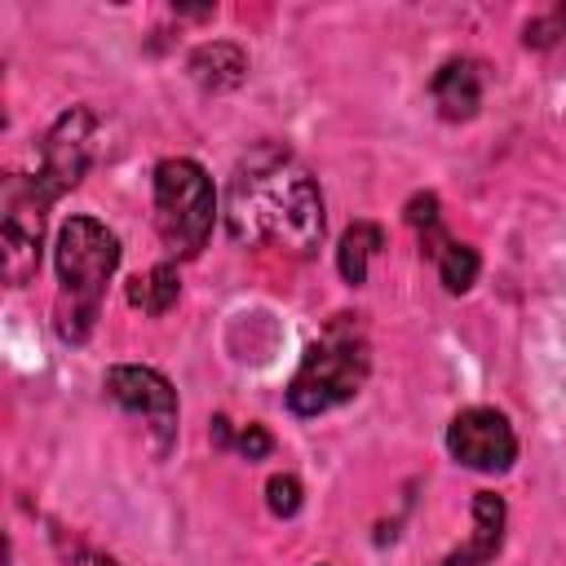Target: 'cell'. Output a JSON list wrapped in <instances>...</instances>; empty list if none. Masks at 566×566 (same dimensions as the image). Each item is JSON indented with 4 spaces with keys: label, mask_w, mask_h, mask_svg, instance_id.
<instances>
[{
    "label": "cell",
    "mask_w": 566,
    "mask_h": 566,
    "mask_svg": "<svg viewBox=\"0 0 566 566\" xmlns=\"http://www.w3.org/2000/svg\"><path fill=\"white\" fill-rule=\"evenodd\" d=\"M226 226L234 243H270L292 256H310L323 239L318 181L287 146L261 142L230 172Z\"/></svg>",
    "instance_id": "cell-1"
},
{
    "label": "cell",
    "mask_w": 566,
    "mask_h": 566,
    "mask_svg": "<svg viewBox=\"0 0 566 566\" xmlns=\"http://www.w3.org/2000/svg\"><path fill=\"white\" fill-rule=\"evenodd\" d=\"M53 261H57V283H62L57 287V310H53L57 314V336L80 345L97 323L106 279L119 265V239L93 217H66L62 230H57Z\"/></svg>",
    "instance_id": "cell-2"
},
{
    "label": "cell",
    "mask_w": 566,
    "mask_h": 566,
    "mask_svg": "<svg viewBox=\"0 0 566 566\" xmlns=\"http://www.w3.org/2000/svg\"><path fill=\"white\" fill-rule=\"evenodd\" d=\"M371 371V349L354 314H336L323 336L305 349L292 385H287V411L292 416H323L340 402H349Z\"/></svg>",
    "instance_id": "cell-3"
},
{
    "label": "cell",
    "mask_w": 566,
    "mask_h": 566,
    "mask_svg": "<svg viewBox=\"0 0 566 566\" xmlns=\"http://www.w3.org/2000/svg\"><path fill=\"white\" fill-rule=\"evenodd\" d=\"M212 217H217V195H212V177L203 172V164L186 155L159 159L155 164V230L164 248L172 256H195L212 234Z\"/></svg>",
    "instance_id": "cell-4"
},
{
    "label": "cell",
    "mask_w": 566,
    "mask_h": 566,
    "mask_svg": "<svg viewBox=\"0 0 566 566\" xmlns=\"http://www.w3.org/2000/svg\"><path fill=\"white\" fill-rule=\"evenodd\" d=\"M44 208L49 199L31 186V177L4 181V217H0V270L9 287H22L40 270V243H44Z\"/></svg>",
    "instance_id": "cell-5"
},
{
    "label": "cell",
    "mask_w": 566,
    "mask_h": 566,
    "mask_svg": "<svg viewBox=\"0 0 566 566\" xmlns=\"http://www.w3.org/2000/svg\"><path fill=\"white\" fill-rule=\"evenodd\" d=\"M88 150H93V111H88V106L62 111L57 124L49 128L44 146H40V168H35L31 186L53 203L57 195H66V190L84 177Z\"/></svg>",
    "instance_id": "cell-6"
},
{
    "label": "cell",
    "mask_w": 566,
    "mask_h": 566,
    "mask_svg": "<svg viewBox=\"0 0 566 566\" xmlns=\"http://www.w3.org/2000/svg\"><path fill=\"white\" fill-rule=\"evenodd\" d=\"M447 451L455 464L478 473H504L517 460V438L504 411L495 407H464L447 424Z\"/></svg>",
    "instance_id": "cell-7"
},
{
    "label": "cell",
    "mask_w": 566,
    "mask_h": 566,
    "mask_svg": "<svg viewBox=\"0 0 566 566\" xmlns=\"http://www.w3.org/2000/svg\"><path fill=\"white\" fill-rule=\"evenodd\" d=\"M106 398L119 402L133 416H146L150 429L159 433V447L172 438V429H177V389L168 385L164 371L137 367V363H119V367L106 371Z\"/></svg>",
    "instance_id": "cell-8"
},
{
    "label": "cell",
    "mask_w": 566,
    "mask_h": 566,
    "mask_svg": "<svg viewBox=\"0 0 566 566\" xmlns=\"http://www.w3.org/2000/svg\"><path fill=\"white\" fill-rule=\"evenodd\" d=\"M429 93H433V106L442 119H451V124L473 119L482 106V66L473 57H451L438 66Z\"/></svg>",
    "instance_id": "cell-9"
},
{
    "label": "cell",
    "mask_w": 566,
    "mask_h": 566,
    "mask_svg": "<svg viewBox=\"0 0 566 566\" xmlns=\"http://www.w3.org/2000/svg\"><path fill=\"white\" fill-rule=\"evenodd\" d=\"M504 522H509V509L495 491H478L473 495V535L464 548L447 553L442 566H486L495 562L500 544H504Z\"/></svg>",
    "instance_id": "cell-10"
},
{
    "label": "cell",
    "mask_w": 566,
    "mask_h": 566,
    "mask_svg": "<svg viewBox=\"0 0 566 566\" xmlns=\"http://www.w3.org/2000/svg\"><path fill=\"white\" fill-rule=\"evenodd\" d=\"M186 71H190V80H195L203 93H230V88H239L243 75H248V53H243L239 44H230V40H212V44H199V49L190 53Z\"/></svg>",
    "instance_id": "cell-11"
},
{
    "label": "cell",
    "mask_w": 566,
    "mask_h": 566,
    "mask_svg": "<svg viewBox=\"0 0 566 566\" xmlns=\"http://www.w3.org/2000/svg\"><path fill=\"white\" fill-rule=\"evenodd\" d=\"M380 243H385V234H380V226H371V221H354V226L340 234V243H336V270H340V279H345L349 287H363V283H367V265H371V256L380 252Z\"/></svg>",
    "instance_id": "cell-12"
},
{
    "label": "cell",
    "mask_w": 566,
    "mask_h": 566,
    "mask_svg": "<svg viewBox=\"0 0 566 566\" xmlns=\"http://www.w3.org/2000/svg\"><path fill=\"white\" fill-rule=\"evenodd\" d=\"M177 296H181V279H177V265L172 261H159V265H150L142 279H133L128 283V301L137 305V310H146V314H168L172 305H177Z\"/></svg>",
    "instance_id": "cell-13"
},
{
    "label": "cell",
    "mask_w": 566,
    "mask_h": 566,
    "mask_svg": "<svg viewBox=\"0 0 566 566\" xmlns=\"http://www.w3.org/2000/svg\"><path fill=\"white\" fill-rule=\"evenodd\" d=\"M438 279H442V287L447 292H469L473 287V279H478V270H482V261H478V252L469 248V243H455V239H447L438 252Z\"/></svg>",
    "instance_id": "cell-14"
},
{
    "label": "cell",
    "mask_w": 566,
    "mask_h": 566,
    "mask_svg": "<svg viewBox=\"0 0 566 566\" xmlns=\"http://www.w3.org/2000/svg\"><path fill=\"white\" fill-rule=\"evenodd\" d=\"M407 226L420 230V239L429 243V252H438L447 239H442V226H438V195L433 190H420L407 199Z\"/></svg>",
    "instance_id": "cell-15"
},
{
    "label": "cell",
    "mask_w": 566,
    "mask_h": 566,
    "mask_svg": "<svg viewBox=\"0 0 566 566\" xmlns=\"http://www.w3.org/2000/svg\"><path fill=\"white\" fill-rule=\"evenodd\" d=\"M301 500H305V491H301V482L292 473H274L265 482V504H270L274 517H296L301 513Z\"/></svg>",
    "instance_id": "cell-16"
},
{
    "label": "cell",
    "mask_w": 566,
    "mask_h": 566,
    "mask_svg": "<svg viewBox=\"0 0 566 566\" xmlns=\"http://www.w3.org/2000/svg\"><path fill=\"white\" fill-rule=\"evenodd\" d=\"M562 35H566V4H557L548 18H535V22L522 27V44H526V49H548V44H557Z\"/></svg>",
    "instance_id": "cell-17"
},
{
    "label": "cell",
    "mask_w": 566,
    "mask_h": 566,
    "mask_svg": "<svg viewBox=\"0 0 566 566\" xmlns=\"http://www.w3.org/2000/svg\"><path fill=\"white\" fill-rule=\"evenodd\" d=\"M234 447H239V455H243V460H265V455H270V447H274V438H270L261 424H248V429H239Z\"/></svg>",
    "instance_id": "cell-18"
},
{
    "label": "cell",
    "mask_w": 566,
    "mask_h": 566,
    "mask_svg": "<svg viewBox=\"0 0 566 566\" xmlns=\"http://www.w3.org/2000/svg\"><path fill=\"white\" fill-rule=\"evenodd\" d=\"M212 442H217V447H230V442H234V433H230V420H226V416H212Z\"/></svg>",
    "instance_id": "cell-19"
},
{
    "label": "cell",
    "mask_w": 566,
    "mask_h": 566,
    "mask_svg": "<svg viewBox=\"0 0 566 566\" xmlns=\"http://www.w3.org/2000/svg\"><path fill=\"white\" fill-rule=\"evenodd\" d=\"M93 566H119V562H115V557H97Z\"/></svg>",
    "instance_id": "cell-20"
}]
</instances>
